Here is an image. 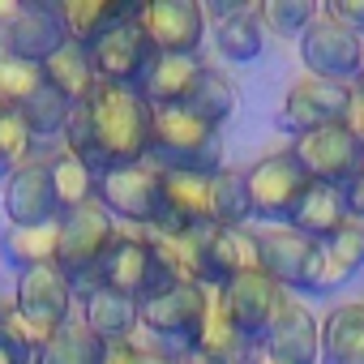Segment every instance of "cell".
I'll return each mask as SVG.
<instances>
[{"mask_svg": "<svg viewBox=\"0 0 364 364\" xmlns=\"http://www.w3.org/2000/svg\"><path fill=\"white\" fill-rule=\"evenodd\" d=\"M150 120L154 107L137 95V86L99 82L95 95L73 107L65 124V150H73L95 176L141 163L150 150Z\"/></svg>", "mask_w": 364, "mask_h": 364, "instance_id": "1", "label": "cell"}, {"mask_svg": "<svg viewBox=\"0 0 364 364\" xmlns=\"http://www.w3.org/2000/svg\"><path fill=\"white\" fill-rule=\"evenodd\" d=\"M146 163L159 171H223V137L215 124L198 120L185 107H159L150 120V150Z\"/></svg>", "mask_w": 364, "mask_h": 364, "instance_id": "2", "label": "cell"}, {"mask_svg": "<svg viewBox=\"0 0 364 364\" xmlns=\"http://www.w3.org/2000/svg\"><path fill=\"white\" fill-rule=\"evenodd\" d=\"M112 240H116V223H112V215L103 210L99 198L60 215L56 270L69 279L73 300H82L86 291L99 287V266H103V253L112 249Z\"/></svg>", "mask_w": 364, "mask_h": 364, "instance_id": "3", "label": "cell"}, {"mask_svg": "<svg viewBox=\"0 0 364 364\" xmlns=\"http://www.w3.org/2000/svg\"><path fill=\"white\" fill-rule=\"evenodd\" d=\"M245 185H249V206H253V219L279 228V223H291L304 189L313 180L304 176V167L296 163L291 150H279V154H266L257 159L249 171H245Z\"/></svg>", "mask_w": 364, "mask_h": 364, "instance_id": "4", "label": "cell"}, {"mask_svg": "<svg viewBox=\"0 0 364 364\" xmlns=\"http://www.w3.org/2000/svg\"><path fill=\"white\" fill-rule=\"evenodd\" d=\"M95 198L103 202V210L112 219H124L137 232L154 228L159 210H163V171L154 163H146V159L129 163V167H112V171L99 176Z\"/></svg>", "mask_w": 364, "mask_h": 364, "instance_id": "5", "label": "cell"}, {"mask_svg": "<svg viewBox=\"0 0 364 364\" xmlns=\"http://www.w3.org/2000/svg\"><path fill=\"white\" fill-rule=\"evenodd\" d=\"M99 287H112L129 300H150L159 296L163 287H171V279L163 274V266L154 262L146 236L133 228V232H116L112 249L103 253V266H99Z\"/></svg>", "mask_w": 364, "mask_h": 364, "instance_id": "6", "label": "cell"}, {"mask_svg": "<svg viewBox=\"0 0 364 364\" xmlns=\"http://www.w3.org/2000/svg\"><path fill=\"white\" fill-rule=\"evenodd\" d=\"M137 26L150 52H163V56H198L206 39V14L198 0H150V5H137Z\"/></svg>", "mask_w": 364, "mask_h": 364, "instance_id": "7", "label": "cell"}, {"mask_svg": "<svg viewBox=\"0 0 364 364\" xmlns=\"http://www.w3.org/2000/svg\"><path fill=\"white\" fill-rule=\"evenodd\" d=\"M347 103H351V86L343 82H326V77H300L287 95H283V107L274 116V124L291 137H304L313 129H326V124H343L347 120Z\"/></svg>", "mask_w": 364, "mask_h": 364, "instance_id": "8", "label": "cell"}, {"mask_svg": "<svg viewBox=\"0 0 364 364\" xmlns=\"http://www.w3.org/2000/svg\"><path fill=\"white\" fill-rule=\"evenodd\" d=\"M291 154H296V163L304 167L309 180L343 189L347 180L355 176L360 159H364V146L355 141V133L347 124H326V129H313V133L296 137Z\"/></svg>", "mask_w": 364, "mask_h": 364, "instance_id": "9", "label": "cell"}, {"mask_svg": "<svg viewBox=\"0 0 364 364\" xmlns=\"http://www.w3.org/2000/svg\"><path fill=\"white\" fill-rule=\"evenodd\" d=\"M219 300H223L232 326H236L253 347L266 338V330H270V326L279 321V313L291 304V296H287L270 274H262V270L240 274V279H232L228 287H219Z\"/></svg>", "mask_w": 364, "mask_h": 364, "instance_id": "10", "label": "cell"}, {"mask_svg": "<svg viewBox=\"0 0 364 364\" xmlns=\"http://www.w3.org/2000/svg\"><path fill=\"white\" fill-rule=\"evenodd\" d=\"M206 300L210 287H185V283H171L159 296L137 304V326L146 334H154L159 343H193L202 317H206Z\"/></svg>", "mask_w": 364, "mask_h": 364, "instance_id": "11", "label": "cell"}, {"mask_svg": "<svg viewBox=\"0 0 364 364\" xmlns=\"http://www.w3.org/2000/svg\"><path fill=\"white\" fill-rule=\"evenodd\" d=\"M300 60H304L309 77H326V82L351 86L355 69H360V35H351L334 18L317 14L309 22V31L300 35Z\"/></svg>", "mask_w": 364, "mask_h": 364, "instance_id": "12", "label": "cell"}, {"mask_svg": "<svg viewBox=\"0 0 364 364\" xmlns=\"http://www.w3.org/2000/svg\"><path fill=\"white\" fill-rule=\"evenodd\" d=\"M159 232H202L215 223V176L202 171H163V210Z\"/></svg>", "mask_w": 364, "mask_h": 364, "instance_id": "13", "label": "cell"}, {"mask_svg": "<svg viewBox=\"0 0 364 364\" xmlns=\"http://www.w3.org/2000/svg\"><path fill=\"white\" fill-rule=\"evenodd\" d=\"M14 304L26 313V321L52 338L65 321H73V287L69 279L56 270V266H35V270H22L18 274V291H14Z\"/></svg>", "mask_w": 364, "mask_h": 364, "instance_id": "14", "label": "cell"}, {"mask_svg": "<svg viewBox=\"0 0 364 364\" xmlns=\"http://www.w3.org/2000/svg\"><path fill=\"white\" fill-rule=\"evenodd\" d=\"M364 266V223L347 219V228L330 240H321L309 257V274H304V291L309 296H330L338 291L347 279H355V270Z\"/></svg>", "mask_w": 364, "mask_h": 364, "instance_id": "15", "label": "cell"}, {"mask_svg": "<svg viewBox=\"0 0 364 364\" xmlns=\"http://www.w3.org/2000/svg\"><path fill=\"white\" fill-rule=\"evenodd\" d=\"M90 65H95V73H99V82H116V86H137V77H141V69H146V60L154 56L150 52V43H146V35H141V26H137V9H133V18H124L120 26H112L90 52Z\"/></svg>", "mask_w": 364, "mask_h": 364, "instance_id": "16", "label": "cell"}, {"mask_svg": "<svg viewBox=\"0 0 364 364\" xmlns=\"http://www.w3.org/2000/svg\"><path fill=\"white\" fill-rule=\"evenodd\" d=\"M60 48H65V26L56 18V5H18L14 22L0 31V52L31 65H43Z\"/></svg>", "mask_w": 364, "mask_h": 364, "instance_id": "17", "label": "cell"}, {"mask_svg": "<svg viewBox=\"0 0 364 364\" xmlns=\"http://www.w3.org/2000/svg\"><path fill=\"white\" fill-rule=\"evenodd\" d=\"M5 215L9 223H52L60 219V202L48 176V159H26L14 176H5Z\"/></svg>", "mask_w": 364, "mask_h": 364, "instance_id": "18", "label": "cell"}, {"mask_svg": "<svg viewBox=\"0 0 364 364\" xmlns=\"http://www.w3.org/2000/svg\"><path fill=\"white\" fill-rule=\"evenodd\" d=\"M257 351H266L274 364H317L321 360V326L304 304L291 300L279 313V321L266 330Z\"/></svg>", "mask_w": 364, "mask_h": 364, "instance_id": "19", "label": "cell"}, {"mask_svg": "<svg viewBox=\"0 0 364 364\" xmlns=\"http://www.w3.org/2000/svg\"><path fill=\"white\" fill-rule=\"evenodd\" d=\"M262 270V249H257V232L249 228H210L206 236V287L219 291L240 274Z\"/></svg>", "mask_w": 364, "mask_h": 364, "instance_id": "20", "label": "cell"}, {"mask_svg": "<svg viewBox=\"0 0 364 364\" xmlns=\"http://www.w3.org/2000/svg\"><path fill=\"white\" fill-rule=\"evenodd\" d=\"M202 60L198 56H163V52H154L150 60H146V69H141V77H137V95L159 112V107H180L189 99V90H193V82L202 77Z\"/></svg>", "mask_w": 364, "mask_h": 364, "instance_id": "21", "label": "cell"}, {"mask_svg": "<svg viewBox=\"0 0 364 364\" xmlns=\"http://www.w3.org/2000/svg\"><path fill=\"white\" fill-rule=\"evenodd\" d=\"M257 249H262V274H270L283 291L296 287L304 291V274H309V257H313V240H304L296 228L279 223V228H266L257 232Z\"/></svg>", "mask_w": 364, "mask_h": 364, "instance_id": "22", "label": "cell"}, {"mask_svg": "<svg viewBox=\"0 0 364 364\" xmlns=\"http://www.w3.org/2000/svg\"><path fill=\"white\" fill-rule=\"evenodd\" d=\"M189 351L198 355L193 364H249L253 343L232 326V317H228L219 291H210V300H206V317H202V326H198Z\"/></svg>", "mask_w": 364, "mask_h": 364, "instance_id": "23", "label": "cell"}, {"mask_svg": "<svg viewBox=\"0 0 364 364\" xmlns=\"http://www.w3.org/2000/svg\"><path fill=\"white\" fill-rule=\"evenodd\" d=\"M133 9L137 5H129V0H56V18L65 26V39L77 43L82 52H90L112 26L133 18Z\"/></svg>", "mask_w": 364, "mask_h": 364, "instance_id": "24", "label": "cell"}, {"mask_svg": "<svg viewBox=\"0 0 364 364\" xmlns=\"http://www.w3.org/2000/svg\"><path fill=\"white\" fill-rule=\"evenodd\" d=\"M77 304H82L86 330H90L95 338H103L107 347L133 338V330H137V300H129V296H120V291H112V287H95V291H86Z\"/></svg>", "mask_w": 364, "mask_h": 364, "instance_id": "25", "label": "cell"}, {"mask_svg": "<svg viewBox=\"0 0 364 364\" xmlns=\"http://www.w3.org/2000/svg\"><path fill=\"white\" fill-rule=\"evenodd\" d=\"M347 202H343V189H334V185H313L304 189V198H300V206H296V215H291V223L287 228H296L304 240H313V245H321V240H330V236H338L343 228H347Z\"/></svg>", "mask_w": 364, "mask_h": 364, "instance_id": "26", "label": "cell"}, {"mask_svg": "<svg viewBox=\"0 0 364 364\" xmlns=\"http://www.w3.org/2000/svg\"><path fill=\"white\" fill-rule=\"evenodd\" d=\"M321 364H364V300L330 309L321 321Z\"/></svg>", "mask_w": 364, "mask_h": 364, "instance_id": "27", "label": "cell"}, {"mask_svg": "<svg viewBox=\"0 0 364 364\" xmlns=\"http://www.w3.org/2000/svg\"><path fill=\"white\" fill-rule=\"evenodd\" d=\"M56 240H60V219L52 223H9V232L0 236V257H5L18 274L35 266H56Z\"/></svg>", "mask_w": 364, "mask_h": 364, "instance_id": "28", "label": "cell"}, {"mask_svg": "<svg viewBox=\"0 0 364 364\" xmlns=\"http://www.w3.org/2000/svg\"><path fill=\"white\" fill-rule=\"evenodd\" d=\"M43 82H48L56 95H65V99H69V107H82V103L95 95L99 73H95L90 56H86L77 43H69V39H65V48H60V52H52V56L43 60Z\"/></svg>", "mask_w": 364, "mask_h": 364, "instance_id": "29", "label": "cell"}, {"mask_svg": "<svg viewBox=\"0 0 364 364\" xmlns=\"http://www.w3.org/2000/svg\"><path fill=\"white\" fill-rule=\"evenodd\" d=\"M107 360V343L95 338L86 330V321H65L35 355V364H103Z\"/></svg>", "mask_w": 364, "mask_h": 364, "instance_id": "30", "label": "cell"}, {"mask_svg": "<svg viewBox=\"0 0 364 364\" xmlns=\"http://www.w3.org/2000/svg\"><path fill=\"white\" fill-rule=\"evenodd\" d=\"M48 176H52V189H56L60 215H65V210H77V206H86V202H95L99 176H95L73 150H56V154L48 159Z\"/></svg>", "mask_w": 364, "mask_h": 364, "instance_id": "31", "label": "cell"}, {"mask_svg": "<svg viewBox=\"0 0 364 364\" xmlns=\"http://www.w3.org/2000/svg\"><path fill=\"white\" fill-rule=\"evenodd\" d=\"M215 48H219V56H228V60H236V65L257 60V56L266 52V26H262L257 9L245 5L240 14H232L228 22H219V26H215Z\"/></svg>", "mask_w": 364, "mask_h": 364, "instance_id": "32", "label": "cell"}, {"mask_svg": "<svg viewBox=\"0 0 364 364\" xmlns=\"http://www.w3.org/2000/svg\"><path fill=\"white\" fill-rule=\"evenodd\" d=\"M185 112H193L198 120H206V124H223L228 116H232V107H236V86L219 73V69H202V77L193 82V90H189V99L180 103Z\"/></svg>", "mask_w": 364, "mask_h": 364, "instance_id": "33", "label": "cell"}, {"mask_svg": "<svg viewBox=\"0 0 364 364\" xmlns=\"http://www.w3.org/2000/svg\"><path fill=\"white\" fill-rule=\"evenodd\" d=\"M249 219H253V206H249L245 171H236V167L215 171V223L219 228H245Z\"/></svg>", "mask_w": 364, "mask_h": 364, "instance_id": "34", "label": "cell"}, {"mask_svg": "<svg viewBox=\"0 0 364 364\" xmlns=\"http://www.w3.org/2000/svg\"><path fill=\"white\" fill-rule=\"evenodd\" d=\"M35 150V133L22 116V107L0 103V176H14Z\"/></svg>", "mask_w": 364, "mask_h": 364, "instance_id": "35", "label": "cell"}, {"mask_svg": "<svg viewBox=\"0 0 364 364\" xmlns=\"http://www.w3.org/2000/svg\"><path fill=\"white\" fill-rule=\"evenodd\" d=\"M22 116H26V124H31L35 137H65V124H69L73 107H69L65 95H56V90L43 82V86L22 103Z\"/></svg>", "mask_w": 364, "mask_h": 364, "instance_id": "36", "label": "cell"}, {"mask_svg": "<svg viewBox=\"0 0 364 364\" xmlns=\"http://www.w3.org/2000/svg\"><path fill=\"white\" fill-rule=\"evenodd\" d=\"M317 14L321 9L313 5V0H262V5H257L262 26L274 31V35H283V39H300Z\"/></svg>", "mask_w": 364, "mask_h": 364, "instance_id": "37", "label": "cell"}, {"mask_svg": "<svg viewBox=\"0 0 364 364\" xmlns=\"http://www.w3.org/2000/svg\"><path fill=\"white\" fill-rule=\"evenodd\" d=\"M39 86H43V65H31V60H18V56L0 52V103L22 107Z\"/></svg>", "mask_w": 364, "mask_h": 364, "instance_id": "38", "label": "cell"}, {"mask_svg": "<svg viewBox=\"0 0 364 364\" xmlns=\"http://www.w3.org/2000/svg\"><path fill=\"white\" fill-rule=\"evenodd\" d=\"M321 14L334 18L338 26H347L351 35H364V0H330Z\"/></svg>", "mask_w": 364, "mask_h": 364, "instance_id": "39", "label": "cell"}, {"mask_svg": "<svg viewBox=\"0 0 364 364\" xmlns=\"http://www.w3.org/2000/svg\"><path fill=\"white\" fill-rule=\"evenodd\" d=\"M343 202H347V215H351L355 223H364V159H360L355 176L343 185Z\"/></svg>", "mask_w": 364, "mask_h": 364, "instance_id": "40", "label": "cell"}, {"mask_svg": "<svg viewBox=\"0 0 364 364\" xmlns=\"http://www.w3.org/2000/svg\"><path fill=\"white\" fill-rule=\"evenodd\" d=\"M129 347H133V364H185L171 347H154V343H137V338H129Z\"/></svg>", "mask_w": 364, "mask_h": 364, "instance_id": "41", "label": "cell"}, {"mask_svg": "<svg viewBox=\"0 0 364 364\" xmlns=\"http://www.w3.org/2000/svg\"><path fill=\"white\" fill-rule=\"evenodd\" d=\"M351 133H355V141L364 146V86H351V103H347V120H343Z\"/></svg>", "mask_w": 364, "mask_h": 364, "instance_id": "42", "label": "cell"}, {"mask_svg": "<svg viewBox=\"0 0 364 364\" xmlns=\"http://www.w3.org/2000/svg\"><path fill=\"white\" fill-rule=\"evenodd\" d=\"M0 364H35V355L18 338H9L5 330H0Z\"/></svg>", "mask_w": 364, "mask_h": 364, "instance_id": "43", "label": "cell"}, {"mask_svg": "<svg viewBox=\"0 0 364 364\" xmlns=\"http://www.w3.org/2000/svg\"><path fill=\"white\" fill-rule=\"evenodd\" d=\"M103 364H133V347H129V343L107 347V360H103Z\"/></svg>", "mask_w": 364, "mask_h": 364, "instance_id": "44", "label": "cell"}, {"mask_svg": "<svg viewBox=\"0 0 364 364\" xmlns=\"http://www.w3.org/2000/svg\"><path fill=\"white\" fill-rule=\"evenodd\" d=\"M14 14H18V0H0V31L14 22Z\"/></svg>", "mask_w": 364, "mask_h": 364, "instance_id": "45", "label": "cell"}, {"mask_svg": "<svg viewBox=\"0 0 364 364\" xmlns=\"http://www.w3.org/2000/svg\"><path fill=\"white\" fill-rule=\"evenodd\" d=\"M351 86H364V35H360V69H355V82Z\"/></svg>", "mask_w": 364, "mask_h": 364, "instance_id": "46", "label": "cell"}, {"mask_svg": "<svg viewBox=\"0 0 364 364\" xmlns=\"http://www.w3.org/2000/svg\"><path fill=\"white\" fill-rule=\"evenodd\" d=\"M249 364H274V360H270L266 351H257V347H253V355H249Z\"/></svg>", "mask_w": 364, "mask_h": 364, "instance_id": "47", "label": "cell"}]
</instances>
